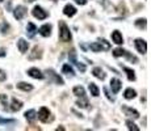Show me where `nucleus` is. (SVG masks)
Listing matches in <instances>:
<instances>
[{"label":"nucleus","instance_id":"39","mask_svg":"<svg viewBox=\"0 0 151 131\" xmlns=\"http://www.w3.org/2000/svg\"><path fill=\"white\" fill-rule=\"evenodd\" d=\"M0 57H5V50L4 49H0Z\"/></svg>","mask_w":151,"mask_h":131},{"label":"nucleus","instance_id":"8","mask_svg":"<svg viewBox=\"0 0 151 131\" xmlns=\"http://www.w3.org/2000/svg\"><path fill=\"white\" fill-rule=\"evenodd\" d=\"M121 87H122V83H121L118 79H112V80H110V88H112L113 93H118V92H120Z\"/></svg>","mask_w":151,"mask_h":131},{"label":"nucleus","instance_id":"20","mask_svg":"<svg viewBox=\"0 0 151 131\" xmlns=\"http://www.w3.org/2000/svg\"><path fill=\"white\" fill-rule=\"evenodd\" d=\"M17 88L21 89V91H25V92H29L33 89V85L32 84H28V83H19L17 84Z\"/></svg>","mask_w":151,"mask_h":131},{"label":"nucleus","instance_id":"11","mask_svg":"<svg viewBox=\"0 0 151 131\" xmlns=\"http://www.w3.org/2000/svg\"><path fill=\"white\" fill-rule=\"evenodd\" d=\"M41 57H42V49L40 47V46H36V47L33 49V51H32V54L29 55V59H30V60L40 59Z\"/></svg>","mask_w":151,"mask_h":131},{"label":"nucleus","instance_id":"7","mask_svg":"<svg viewBox=\"0 0 151 131\" xmlns=\"http://www.w3.org/2000/svg\"><path fill=\"white\" fill-rule=\"evenodd\" d=\"M122 112H124L126 115H129V117H133V118H135V119L139 118V113H138L135 109H133V107L122 106Z\"/></svg>","mask_w":151,"mask_h":131},{"label":"nucleus","instance_id":"37","mask_svg":"<svg viewBox=\"0 0 151 131\" xmlns=\"http://www.w3.org/2000/svg\"><path fill=\"white\" fill-rule=\"evenodd\" d=\"M5 79H7V75H5V72L3 71V69H0V81H4Z\"/></svg>","mask_w":151,"mask_h":131},{"label":"nucleus","instance_id":"6","mask_svg":"<svg viewBox=\"0 0 151 131\" xmlns=\"http://www.w3.org/2000/svg\"><path fill=\"white\" fill-rule=\"evenodd\" d=\"M46 74H47V76H49V77L53 79L55 84H58V85H63V79L60 77L59 75L55 74L53 69H47V71H46Z\"/></svg>","mask_w":151,"mask_h":131},{"label":"nucleus","instance_id":"4","mask_svg":"<svg viewBox=\"0 0 151 131\" xmlns=\"http://www.w3.org/2000/svg\"><path fill=\"white\" fill-rule=\"evenodd\" d=\"M32 14H33L36 19H38V20H45L46 17H47V12H45V11H43L41 7H38V5L33 8V11H32Z\"/></svg>","mask_w":151,"mask_h":131},{"label":"nucleus","instance_id":"30","mask_svg":"<svg viewBox=\"0 0 151 131\" xmlns=\"http://www.w3.org/2000/svg\"><path fill=\"white\" fill-rule=\"evenodd\" d=\"M126 126H127V129L132 131H139V127L135 123H133L132 121H126Z\"/></svg>","mask_w":151,"mask_h":131},{"label":"nucleus","instance_id":"34","mask_svg":"<svg viewBox=\"0 0 151 131\" xmlns=\"http://www.w3.org/2000/svg\"><path fill=\"white\" fill-rule=\"evenodd\" d=\"M8 125V123H14L13 119H4V118H0V125Z\"/></svg>","mask_w":151,"mask_h":131},{"label":"nucleus","instance_id":"35","mask_svg":"<svg viewBox=\"0 0 151 131\" xmlns=\"http://www.w3.org/2000/svg\"><path fill=\"white\" fill-rule=\"evenodd\" d=\"M75 66H76L78 68H79V71H82V72H84V71H86V66H84L83 63H80V62H76V63H75Z\"/></svg>","mask_w":151,"mask_h":131},{"label":"nucleus","instance_id":"15","mask_svg":"<svg viewBox=\"0 0 151 131\" xmlns=\"http://www.w3.org/2000/svg\"><path fill=\"white\" fill-rule=\"evenodd\" d=\"M17 47L21 52H27L28 51V47H29V43L25 41L24 38H20L19 42H17Z\"/></svg>","mask_w":151,"mask_h":131},{"label":"nucleus","instance_id":"36","mask_svg":"<svg viewBox=\"0 0 151 131\" xmlns=\"http://www.w3.org/2000/svg\"><path fill=\"white\" fill-rule=\"evenodd\" d=\"M104 92H105V94H106V97H108V100H109V101H112V102H113V101H114V97H112V96L109 94L108 89H106V88H104Z\"/></svg>","mask_w":151,"mask_h":131},{"label":"nucleus","instance_id":"16","mask_svg":"<svg viewBox=\"0 0 151 131\" xmlns=\"http://www.w3.org/2000/svg\"><path fill=\"white\" fill-rule=\"evenodd\" d=\"M22 107V102L21 101H19L17 98H12V102H11V107L9 109L12 110V112H17V110H20Z\"/></svg>","mask_w":151,"mask_h":131},{"label":"nucleus","instance_id":"24","mask_svg":"<svg viewBox=\"0 0 151 131\" xmlns=\"http://www.w3.org/2000/svg\"><path fill=\"white\" fill-rule=\"evenodd\" d=\"M62 71H63V74L68 75V76H74V69H72V67L70 64H65V66H63L62 67Z\"/></svg>","mask_w":151,"mask_h":131},{"label":"nucleus","instance_id":"1","mask_svg":"<svg viewBox=\"0 0 151 131\" xmlns=\"http://www.w3.org/2000/svg\"><path fill=\"white\" fill-rule=\"evenodd\" d=\"M59 38L63 42H70L71 41V33H70V29L65 21H59Z\"/></svg>","mask_w":151,"mask_h":131},{"label":"nucleus","instance_id":"38","mask_svg":"<svg viewBox=\"0 0 151 131\" xmlns=\"http://www.w3.org/2000/svg\"><path fill=\"white\" fill-rule=\"evenodd\" d=\"M75 3L79 5H86L87 4V0H75Z\"/></svg>","mask_w":151,"mask_h":131},{"label":"nucleus","instance_id":"5","mask_svg":"<svg viewBox=\"0 0 151 131\" xmlns=\"http://www.w3.org/2000/svg\"><path fill=\"white\" fill-rule=\"evenodd\" d=\"M134 45H135V47H137L138 52H141V54H146V51H147V43H146V41H145V39H141V38L135 39L134 41Z\"/></svg>","mask_w":151,"mask_h":131},{"label":"nucleus","instance_id":"18","mask_svg":"<svg viewBox=\"0 0 151 131\" xmlns=\"http://www.w3.org/2000/svg\"><path fill=\"white\" fill-rule=\"evenodd\" d=\"M124 96H125V98H126V100H133V98L137 96V92H135L133 88H127L126 91H125Z\"/></svg>","mask_w":151,"mask_h":131},{"label":"nucleus","instance_id":"27","mask_svg":"<svg viewBox=\"0 0 151 131\" xmlns=\"http://www.w3.org/2000/svg\"><path fill=\"white\" fill-rule=\"evenodd\" d=\"M80 98H82V100H79L76 102L78 106L79 107H88V100L86 98V96H84V97H80Z\"/></svg>","mask_w":151,"mask_h":131},{"label":"nucleus","instance_id":"17","mask_svg":"<svg viewBox=\"0 0 151 131\" xmlns=\"http://www.w3.org/2000/svg\"><path fill=\"white\" fill-rule=\"evenodd\" d=\"M92 74H93L95 77L100 79V80H104V79H105V74L103 72V69H101L100 67H95L93 71H92Z\"/></svg>","mask_w":151,"mask_h":131},{"label":"nucleus","instance_id":"33","mask_svg":"<svg viewBox=\"0 0 151 131\" xmlns=\"http://www.w3.org/2000/svg\"><path fill=\"white\" fill-rule=\"evenodd\" d=\"M124 52H125L124 49H116V50L113 51V55H114L116 58H118V57H124Z\"/></svg>","mask_w":151,"mask_h":131},{"label":"nucleus","instance_id":"22","mask_svg":"<svg viewBox=\"0 0 151 131\" xmlns=\"http://www.w3.org/2000/svg\"><path fill=\"white\" fill-rule=\"evenodd\" d=\"M122 69H124L125 72H126L127 79H129L130 81H134V80H135V75H134V71H133V69L127 68V67H122Z\"/></svg>","mask_w":151,"mask_h":131},{"label":"nucleus","instance_id":"29","mask_svg":"<svg viewBox=\"0 0 151 131\" xmlns=\"http://www.w3.org/2000/svg\"><path fill=\"white\" fill-rule=\"evenodd\" d=\"M99 43H100V46H101V49H103V50H109V49H110V43L108 42V41L100 39V41H99Z\"/></svg>","mask_w":151,"mask_h":131},{"label":"nucleus","instance_id":"41","mask_svg":"<svg viewBox=\"0 0 151 131\" xmlns=\"http://www.w3.org/2000/svg\"><path fill=\"white\" fill-rule=\"evenodd\" d=\"M0 1H3V0H0Z\"/></svg>","mask_w":151,"mask_h":131},{"label":"nucleus","instance_id":"31","mask_svg":"<svg viewBox=\"0 0 151 131\" xmlns=\"http://www.w3.org/2000/svg\"><path fill=\"white\" fill-rule=\"evenodd\" d=\"M135 26H138L139 29H146V20L145 19H139L135 21Z\"/></svg>","mask_w":151,"mask_h":131},{"label":"nucleus","instance_id":"28","mask_svg":"<svg viewBox=\"0 0 151 131\" xmlns=\"http://www.w3.org/2000/svg\"><path fill=\"white\" fill-rule=\"evenodd\" d=\"M124 57H126L127 59L130 60V62H134V63H138V59H137V57H134L133 54H130L129 51H126L125 50V52H124Z\"/></svg>","mask_w":151,"mask_h":131},{"label":"nucleus","instance_id":"23","mask_svg":"<svg viewBox=\"0 0 151 131\" xmlns=\"http://www.w3.org/2000/svg\"><path fill=\"white\" fill-rule=\"evenodd\" d=\"M74 94L78 97H84L86 96V91H84L83 87H75L74 88Z\"/></svg>","mask_w":151,"mask_h":131},{"label":"nucleus","instance_id":"19","mask_svg":"<svg viewBox=\"0 0 151 131\" xmlns=\"http://www.w3.org/2000/svg\"><path fill=\"white\" fill-rule=\"evenodd\" d=\"M36 117H37V113H36V110H33V109L28 110V112L25 113V118H27L29 122H33L34 119H36Z\"/></svg>","mask_w":151,"mask_h":131},{"label":"nucleus","instance_id":"10","mask_svg":"<svg viewBox=\"0 0 151 131\" xmlns=\"http://www.w3.org/2000/svg\"><path fill=\"white\" fill-rule=\"evenodd\" d=\"M37 26L33 24V22H28V26H27V34L29 38H33L34 36L37 34Z\"/></svg>","mask_w":151,"mask_h":131},{"label":"nucleus","instance_id":"25","mask_svg":"<svg viewBox=\"0 0 151 131\" xmlns=\"http://www.w3.org/2000/svg\"><path fill=\"white\" fill-rule=\"evenodd\" d=\"M0 31H1V34H7L9 31V24L7 21H3V24L0 25Z\"/></svg>","mask_w":151,"mask_h":131},{"label":"nucleus","instance_id":"26","mask_svg":"<svg viewBox=\"0 0 151 131\" xmlns=\"http://www.w3.org/2000/svg\"><path fill=\"white\" fill-rule=\"evenodd\" d=\"M68 59H70V63L75 64V63L78 62V59H76V51H75V50H71V51H70V54H68Z\"/></svg>","mask_w":151,"mask_h":131},{"label":"nucleus","instance_id":"9","mask_svg":"<svg viewBox=\"0 0 151 131\" xmlns=\"http://www.w3.org/2000/svg\"><path fill=\"white\" fill-rule=\"evenodd\" d=\"M28 75L30 77H33V79H40V80L43 79V74L40 71L38 68H29L28 69Z\"/></svg>","mask_w":151,"mask_h":131},{"label":"nucleus","instance_id":"2","mask_svg":"<svg viewBox=\"0 0 151 131\" xmlns=\"http://www.w3.org/2000/svg\"><path fill=\"white\" fill-rule=\"evenodd\" d=\"M38 118L41 122H43V123H46V122H49V121H53V117H50V110L45 106H42L41 109H40Z\"/></svg>","mask_w":151,"mask_h":131},{"label":"nucleus","instance_id":"40","mask_svg":"<svg viewBox=\"0 0 151 131\" xmlns=\"http://www.w3.org/2000/svg\"><path fill=\"white\" fill-rule=\"evenodd\" d=\"M25 1H28V3H32V1H34V0H25Z\"/></svg>","mask_w":151,"mask_h":131},{"label":"nucleus","instance_id":"3","mask_svg":"<svg viewBox=\"0 0 151 131\" xmlns=\"http://www.w3.org/2000/svg\"><path fill=\"white\" fill-rule=\"evenodd\" d=\"M13 16L16 20H22L27 16V8L22 7V5H17L13 11Z\"/></svg>","mask_w":151,"mask_h":131},{"label":"nucleus","instance_id":"12","mask_svg":"<svg viewBox=\"0 0 151 131\" xmlns=\"http://www.w3.org/2000/svg\"><path fill=\"white\" fill-rule=\"evenodd\" d=\"M40 34L42 37H49L51 34V25L50 24H45L40 28Z\"/></svg>","mask_w":151,"mask_h":131},{"label":"nucleus","instance_id":"21","mask_svg":"<svg viewBox=\"0 0 151 131\" xmlns=\"http://www.w3.org/2000/svg\"><path fill=\"white\" fill-rule=\"evenodd\" d=\"M89 92H91V94L92 96H95V97H97L99 94H100V91H99V88H97V85L95 83H91L89 84Z\"/></svg>","mask_w":151,"mask_h":131},{"label":"nucleus","instance_id":"14","mask_svg":"<svg viewBox=\"0 0 151 131\" xmlns=\"http://www.w3.org/2000/svg\"><path fill=\"white\" fill-rule=\"evenodd\" d=\"M63 13H65L66 16H68V17H72V16L76 14V8H75L74 5H71V4H67L65 7V9H63Z\"/></svg>","mask_w":151,"mask_h":131},{"label":"nucleus","instance_id":"13","mask_svg":"<svg viewBox=\"0 0 151 131\" xmlns=\"http://www.w3.org/2000/svg\"><path fill=\"white\" fill-rule=\"evenodd\" d=\"M112 39H113V42L117 43V45H122V43H124L122 34H121L118 30H114V31L112 33Z\"/></svg>","mask_w":151,"mask_h":131},{"label":"nucleus","instance_id":"32","mask_svg":"<svg viewBox=\"0 0 151 131\" xmlns=\"http://www.w3.org/2000/svg\"><path fill=\"white\" fill-rule=\"evenodd\" d=\"M89 49H91L92 51H96V52L103 50V49H101V46H100V43H92V45L89 46Z\"/></svg>","mask_w":151,"mask_h":131}]
</instances>
